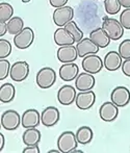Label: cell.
I'll list each match as a JSON object with an SVG mask.
<instances>
[{"label": "cell", "mask_w": 130, "mask_h": 153, "mask_svg": "<svg viewBox=\"0 0 130 153\" xmlns=\"http://www.w3.org/2000/svg\"><path fill=\"white\" fill-rule=\"evenodd\" d=\"M78 141L76 133L73 131H64L57 139L58 150L62 153H71L77 148Z\"/></svg>", "instance_id": "obj_1"}, {"label": "cell", "mask_w": 130, "mask_h": 153, "mask_svg": "<svg viewBox=\"0 0 130 153\" xmlns=\"http://www.w3.org/2000/svg\"><path fill=\"white\" fill-rule=\"evenodd\" d=\"M102 28L112 41L120 40L124 34V27L122 26L120 21L114 18H104Z\"/></svg>", "instance_id": "obj_2"}, {"label": "cell", "mask_w": 130, "mask_h": 153, "mask_svg": "<svg viewBox=\"0 0 130 153\" xmlns=\"http://www.w3.org/2000/svg\"><path fill=\"white\" fill-rule=\"evenodd\" d=\"M36 85L41 89H49L55 83L56 81V73L54 69L50 67H44L42 68L38 73H36Z\"/></svg>", "instance_id": "obj_3"}, {"label": "cell", "mask_w": 130, "mask_h": 153, "mask_svg": "<svg viewBox=\"0 0 130 153\" xmlns=\"http://www.w3.org/2000/svg\"><path fill=\"white\" fill-rule=\"evenodd\" d=\"M73 17H74V10L71 6L65 5L62 7L55 8L52 18L55 25H57L58 27H65L67 23L73 20Z\"/></svg>", "instance_id": "obj_4"}, {"label": "cell", "mask_w": 130, "mask_h": 153, "mask_svg": "<svg viewBox=\"0 0 130 153\" xmlns=\"http://www.w3.org/2000/svg\"><path fill=\"white\" fill-rule=\"evenodd\" d=\"M21 124V116L19 113L14 109H7L1 116V125L2 128L5 130H16Z\"/></svg>", "instance_id": "obj_5"}, {"label": "cell", "mask_w": 130, "mask_h": 153, "mask_svg": "<svg viewBox=\"0 0 130 153\" xmlns=\"http://www.w3.org/2000/svg\"><path fill=\"white\" fill-rule=\"evenodd\" d=\"M34 41V32L30 27H24L23 30L16 34L14 38V44L20 50H25L31 46Z\"/></svg>", "instance_id": "obj_6"}, {"label": "cell", "mask_w": 130, "mask_h": 153, "mask_svg": "<svg viewBox=\"0 0 130 153\" xmlns=\"http://www.w3.org/2000/svg\"><path fill=\"white\" fill-rule=\"evenodd\" d=\"M81 65L82 69L85 72L91 73V74H97L102 70V68L104 67L102 59L97 54H90L84 56Z\"/></svg>", "instance_id": "obj_7"}, {"label": "cell", "mask_w": 130, "mask_h": 153, "mask_svg": "<svg viewBox=\"0 0 130 153\" xmlns=\"http://www.w3.org/2000/svg\"><path fill=\"white\" fill-rule=\"evenodd\" d=\"M29 74V65L27 62H16L10 68V76L16 82H21L25 80Z\"/></svg>", "instance_id": "obj_8"}, {"label": "cell", "mask_w": 130, "mask_h": 153, "mask_svg": "<svg viewBox=\"0 0 130 153\" xmlns=\"http://www.w3.org/2000/svg\"><path fill=\"white\" fill-rule=\"evenodd\" d=\"M110 100L118 107H124L130 102V91L126 87H117L110 94Z\"/></svg>", "instance_id": "obj_9"}, {"label": "cell", "mask_w": 130, "mask_h": 153, "mask_svg": "<svg viewBox=\"0 0 130 153\" xmlns=\"http://www.w3.org/2000/svg\"><path fill=\"white\" fill-rule=\"evenodd\" d=\"M95 85H96V79L94 77V74H91L85 71L83 73L78 74V76L75 79V88L79 92L93 90Z\"/></svg>", "instance_id": "obj_10"}, {"label": "cell", "mask_w": 130, "mask_h": 153, "mask_svg": "<svg viewBox=\"0 0 130 153\" xmlns=\"http://www.w3.org/2000/svg\"><path fill=\"white\" fill-rule=\"evenodd\" d=\"M95 101H96V94L92 90L79 92L76 96V99H75L76 106L82 111L92 108V106L95 104Z\"/></svg>", "instance_id": "obj_11"}, {"label": "cell", "mask_w": 130, "mask_h": 153, "mask_svg": "<svg viewBox=\"0 0 130 153\" xmlns=\"http://www.w3.org/2000/svg\"><path fill=\"white\" fill-rule=\"evenodd\" d=\"M76 96V88L70 85H62L57 92V100L62 105H71L73 102H75Z\"/></svg>", "instance_id": "obj_12"}, {"label": "cell", "mask_w": 130, "mask_h": 153, "mask_svg": "<svg viewBox=\"0 0 130 153\" xmlns=\"http://www.w3.org/2000/svg\"><path fill=\"white\" fill-rule=\"evenodd\" d=\"M99 116L105 122H112L119 116V107L111 101L104 102L99 108Z\"/></svg>", "instance_id": "obj_13"}, {"label": "cell", "mask_w": 130, "mask_h": 153, "mask_svg": "<svg viewBox=\"0 0 130 153\" xmlns=\"http://www.w3.org/2000/svg\"><path fill=\"white\" fill-rule=\"evenodd\" d=\"M57 59L62 64L67 62H74L78 57L77 49L73 45H67V46H60L56 52Z\"/></svg>", "instance_id": "obj_14"}, {"label": "cell", "mask_w": 130, "mask_h": 153, "mask_svg": "<svg viewBox=\"0 0 130 153\" xmlns=\"http://www.w3.org/2000/svg\"><path fill=\"white\" fill-rule=\"evenodd\" d=\"M76 49L78 57H84L90 54H97L100 48L90 38H83L80 42L77 43Z\"/></svg>", "instance_id": "obj_15"}, {"label": "cell", "mask_w": 130, "mask_h": 153, "mask_svg": "<svg viewBox=\"0 0 130 153\" xmlns=\"http://www.w3.org/2000/svg\"><path fill=\"white\" fill-rule=\"evenodd\" d=\"M41 123V115L39 111L34 108H29L23 113L21 116V125L25 129L33 128V127L39 126Z\"/></svg>", "instance_id": "obj_16"}, {"label": "cell", "mask_w": 130, "mask_h": 153, "mask_svg": "<svg viewBox=\"0 0 130 153\" xmlns=\"http://www.w3.org/2000/svg\"><path fill=\"white\" fill-rule=\"evenodd\" d=\"M59 111L54 106L46 107L41 114V122L46 127H52L54 125H56L59 121Z\"/></svg>", "instance_id": "obj_17"}, {"label": "cell", "mask_w": 130, "mask_h": 153, "mask_svg": "<svg viewBox=\"0 0 130 153\" xmlns=\"http://www.w3.org/2000/svg\"><path fill=\"white\" fill-rule=\"evenodd\" d=\"M58 74L64 81H72L79 74V68L75 62H67L59 68Z\"/></svg>", "instance_id": "obj_18"}, {"label": "cell", "mask_w": 130, "mask_h": 153, "mask_svg": "<svg viewBox=\"0 0 130 153\" xmlns=\"http://www.w3.org/2000/svg\"><path fill=\"white\" fill-rule=\"evenodd\" d=\"M122 56L118 51H109L103 59L104 68L108 71H117L122 66Z\"/></svg>", "instance_id": "obj_19"}, {"label": "cell", "mask_w": 130, "mask_h": 153, "mask_svg": "<svg viewBox=\"0 0 130 153\" xmlns=\"http://www.w3.org/2000/svg\"><path fill=\"white\" fill-rule=\"evenodd\" d=\"M54 42L58 46H67V45H73L75 43V40L73 36L67 30L65 27H59L54 32Z\"/></svg>", "instance_id": "obj_20"}, {"label": "cell", "mask_w": 130, "mask_h": 153, "mask_svg": "<svg viewBox=\"0 0 130 153\" xmlns=\"http://www.w3.org/2000/svg\"><path fill=\"white\" fill-rule=\"evenodd\" d=\"M90 39L97 46H99V48H106L110 43V38L104 31L102 27H99V28H96L91 31Z\"/></svg>", "instance_id": "obj_21"}, {"label": "cell", "mask_w": 130, "mask_h": 153, "mask_svg": "<svg viewBox=\"0 0 130 153\" xmlns=\"http://www.w3.org/2000/svg\"><path fill=\"white\" fill-rule=\"evenodd\" d=\"M41 137H42V135H41L40 130L36 129V127L27 128L22 135L23 143H24L26 146L38 145L41 142Z\"/></svg>", "instance_id": "obj_22"}, {"label": "cell", "mask_w": 130, "mask_h": 153, "mask_svg": "<svg viewBox=\"0 0 130 153\" xmlns=\"http://www.w3.org/2000/svg\"><path fill=\"white\" fill-rule=\"evenodd\" d=\"M16 95V88L12 83H3L0 87V101L2 103H8L14 100Z\"/></svg>", "instance_id": "obj_23"}, {"label": "cell", "mask_w": 130, "mask_h": 153, "mask_svg": "<svg viewBox=\"0 0 130 153\" xmlns=\"http://www.w3.org/2000/svg\"><path fill=\"white\" fill-rule=\"evenodd\" d=\"M93 137H94V132H93L92 128L88 126H81L80 128H78L76 132L78 144H81V145H86V144L91 143Z\"/></svg>", "instance_id": "obj_24"}, {"label": "cell", "mask_w": 130, "mask_h": 153, "mask_svg": "<svg viewBox=\"0 0 130 153\" xmlns=\"http://www.w3.org/2000/svg\"><path fill=\"white\" fill-rule=\"evenodd\" d=\"M7 32L10 34H18L24 28V21L21 17H13L7 22Z\"/></svg>", "instance_id": "obj_25"}, {"label": "cell", "mask_w": 130, "mask_h": 153, "mask_svg": "<svg viewBox=\"0 0 130 153\" xmlns=\"http://www.w3.org/2000/svg\"><path fill=\"white\" fill-rule=\"evenodd\" d=\"M14 15V8L7 2H1L0 3V22H7L13 18Z\"/></svg>", "instance_id": "obj_26"}, {"label": "cell", "mask_w": 130, "mask_h": 153, "mask_svg": "<svg viewBox=\"0 0 130 153\" xmlns=\"http://www.w3.org/2000/svg\"><path fill=\"white\" fill-rule=\"evenodd\" d=\"M65 28L72 34L73 38H74V40H75V42L78 43L83 39V32H82L81 29L78 27L76 22H74L73 20L70 21L69 23H67V24L65 25Z\"/></svg>", "instance_id": "obj_27"}, {"label": "cell", "mask_w": 130, "mask_h": 153, "mask_svg": "<svg viewBox=\"0 0 130 153\" xmlns=\"http://www.w3.org/2000/svg\"><path fill=\"white\" fill-rule=\"evenodd\" d=\"M104 7L108 15H116L120 12L122 5L120 0H104Z\"/></svg>", "instance_id": "obj_28"}, {"label": "cell", "mask_w": 130, "mask_h": 153, "mask_svg": "<svg viewBox=\"0 0 130 153\" xmlns=\"http://www.w3.org/2000/svg\"><path fill=\"white\" fill-rule=\"evenodd\" d=\"M12 53V44L7 40H0V59H6Z\"/></svg>", "instance_id": "obj_29"}, {"label": "cell", "mask_w": 130, "mask_h": 153, "mask_svg": "<svg viewBox=\"0 0 130 153\" xmlns=\"http://www.w3.org/2000/svg\"><path fill=\"white\" fill-rule=\"evenodd\" d=\"M119 53L122 56V59H130V39L124 40L119 45Z\"/></svg>", "instance_id": "obj_30"}, {"label": "cell", "mask_w": 130, "mask_h": 153, "mask_svg": "<svg viewBox=\"0 0 130 153\" xmlns=\"http://www.w3.org/2000/svg\"><path fill=\"white\" fill-rule=\"evenodd\" d=\"M10 68H12V66H10V62L7 59H0V80H3V79H5L10 75Z\"/></svg>", "instance_id": "obj_31"}, {"label": "cell", "mask_w": 130, "mask_h": 153, "mask_svg": "<svg viewBox=\"0 0 130 153\" xmlns=\"http://www.w3.org/2000/svg\"><path fill=\"white\" fill-rule=\"evenodd\" d=\"M120 23L125 29H130V8H125L120 16Z\"/></svg>", "instance_id": "obj_32"}, {"label": "cell", "mask_w": 130, "mask_h": 153, "mask_svg": "<svg viewBox=\"0 0 130 153\" xmlns=\"http://www.w3.org/2000/svg\"><path fill=\"white\" fill-rule=\"evenodd\" d=\"M122 71L127 77H130V59H125L124 62H122Z\"/></svg>", "instance_id": "obj_33"}, {"label": "cell", "mask_w": 130, "mask_h": 153, "mask_svg": "<svg viewBox=\"0 0 130 153\" xmlns=\"http://www.w3.org/2000/svg\"><path fill=\"white\" fill-rule=\"evenodd\" d=\"M69 0H49L50 2V5L53 6L55 8H58V7H62V6L67 5Z\"/></svg>", "instance_id": "obj_34"}, {"label": "cell", "mask_w": 130, "mask_h": 153, "mask_svg": "<svg viewBox=\"0 0 130 153\" xmlns=\"http://www.w3.org/2000/svg\"><path fill=\"white\" fill-rule=\"evenodd\" d=\"M22 152L23 153H40V148L38 147V145L26 146Z\"/></svg>", "instance_id": "obj_35"}, {"label": "cell", "mask_w": 130, "mask_h": 153, "mask_svg": "<svg viewBox=\"0 0 130 153\" xmlns=\"http://www.w3.org/2000/svg\"><path fill=\"white\" fill-rule=\"evenodd\" d=\"M7 32V23L0 22V36H3Z\"/></svg>", "instance_id": "obj_36"}, {"label": "cell", "mask_w": 130, "mask_h": 153, "mask_svg": "<svg viewBox=\"0 0 130 153\" xmlns=\"http://www.w3.org/2000/svg\"><path fill=\"white\" fill-rule=\"evenodd\" d=\"M121 5L125 8H130V0H120Z\"/></svg>", "instance_id": "obj_37"}, {"label": "cell", "mask_w": 130, "mask_h": 153, "mask_svg": "<svg viewBox=\"0 0 130 153\" xmlns=\"http://www.w3.org/2000/svg\"><path fill=\"white\" fill-rule=\"evenodd\" d=\"M4 142H5V140H4V135L2 134V133H0V151H2V149H3Z\"/></svg>", "instance_id": "obj_38"}, {"label": "cell", "mask_w": 130, "mask_h": 153, "mask_svg": "<svg viewBox=\"0 0 130 153\" xmlns=\"http://www.w3.org/2000/svg\"><path fill=\"white\" fill-rule=\"evenodd\" d=\"M48 153H60L59 150H50Z\"/></svg>", "instance_id": "obj_39"}, {"label": "cell", "mask_w": 130, "mask_h": 153, "mask_svg": "<svg viewBox=\"0 0 130 153\" xmlns=\"http://www.w3.org/2000/svg\"><path fill=\"white\" fill-rule=\"evenodd\" d=\"M71 153H82V151H79V150H76V149H75V150H73V151L71 152Z\"/></svg>", "instance_id": "obj_40"}, {"label": "cell", "mask_w": 130, "mask_h": 153, "mask_svg": "<svg viewBox=\"0 0 130 153\" xmlns=\"http://www.w3.org/2000/svg\"><path fill=\"white\" fill-rule=\"evenodd\" d=\"M30 0H22V2L23 3H28V2H29Z\"/></svg>", "instance_id": "obj_41"}]
</instances>
